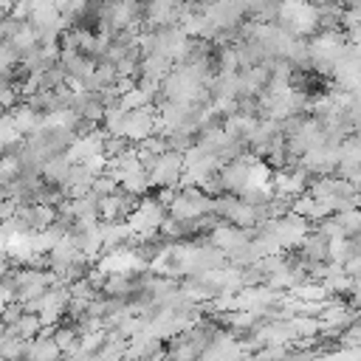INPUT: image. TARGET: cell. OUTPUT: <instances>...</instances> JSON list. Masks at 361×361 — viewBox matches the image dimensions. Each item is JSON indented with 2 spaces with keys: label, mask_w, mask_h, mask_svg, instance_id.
<instances>
[{
  "label": "cell",
  "mask_w": 361,
  "mask_h": 361,
  "mask_svg": "<svg viewBox=\"0 0 361 361\" xmlns=\"http://www.w3.org/2000/svg\"><path fill=\"white\" fill-rule=\"evenodd\" d=\"M212 214V197H206L197 186H180L175 189V197L169 200V217L178 223H195L200 217Z\"/></svg>",
  "instance_id": "cell-1"
},
{
  "label": "cell",
  "mask_w": 361,
  "mask_h": 361,
  "mask_svg": "<svg viewBox=\"0 0 361 361\" xmlns=\"http://www.w3.org/2000/svg\"><path fill=\"white\" fill-rule=\"evenodd\" d=\"M147 178H149V186H158V189H178L180 178H183V155L180 152H161L149 169H147Z\"/></svg>",
  "instance_id": "cell-2"
},
{
  "label": "cell",
  "mask_w": 361,
  "mask_h": 361,
  "mask_svg": "<svg viewBox=\"0 0 361 361\" xmlns=\"http://www.w3.org/2000/svg\"><path fill=\"white\" fill-rule=\"evenodd\" d=\"M152 135H158V110L152 104L138 107V110H127V116H124V141L138 147Z\"/></svg>",
  "instance_id": "cell-3"
},
{
  "label": "cell",
  "mask_w": 361,
  "mask_h": 361,
  "mask_svg": "<svg viewBox=\"0 0 361 361\" xmlns=\"http://www.w3.org/2000/svg\"><path fill=\"white\" fill-rule=\"evenodd\" d=\"M310 186V175L296 164V166H282V169H274L271 175V189L274 195L279 197H288V200H296L307 192Z\"/></svg>",
  "instance_id": "cell-4"
},
{
  "label": "cell",
  "mask_w": 361,
  "mask_h": 361,
  "mask_svg": "<svg viewBox=\"0 0 361 361\" xmlns=\"http://www.w3.org/2000/svg\"><path fill=\"white\" fill-rule=\"evenodd\" d=\"M248 240H251L248 231H243V228H237V226H228V223H217V226L212 228V237H209V243H212L217 251H223L226 257L234 254V251H240Z\"/></svg>",
  "instance_id": "cell-5"
},
{
  "label": "cell",
  "mask_w": 361,
  "mask_h": 361,
  "mask_svg": "<svg viewBox=\"0 0 361 361\" xmlns=\"http://www.w3.org/2000/svg\"><path fill=\"white\" fill-rule=\"evenodd\" d=\"M59 358H62V353H59L56 341L51 338V327H48V330L42 327V333H39L34 341H28L25 361H59Z\"/></svg>",
  "instance_id": "cell-6"
},
{
  "label": "cell",
  "mask_w": 361,
  "mask_h": 361,
  "mask_svg": "<svg viewBox=\"0 0 361 361\" xmlns=\"http://www.w3.org/2000/svg\"><path fill=\"white\" fill-rule=\"evenodd\" d=\"M11 305H14V290H11L6 282H0V319H3V313H6Z\"/></svg>",
  "instance_id": "cell-7"
}]
</instances>
